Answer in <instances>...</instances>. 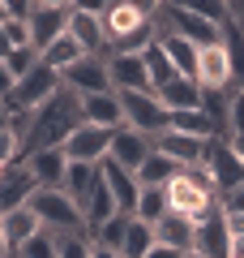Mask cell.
<instances>
[{"mask_svg":"<svg viewBox=\"0 0 244 258\" xmlns=\"http://www.w3.org/2000/svg\"><path fill=\"white\" fill-rule=\"evenodd\" d=\"M13 125H18V138H22V155H30V151H47V147H60L73 129L81 125V95L69 91V86L60 82V91L47 95L35 112H26V116L13 120Z\"/></svg>","mask_w":244,"mask_h":258,"instance_id":"6da1fadb","label":"cell"},{"mask_svg":"<svg viewBox=\"0 0 244 258\" xmlns=\"http://www.w3.org/2000/svg\"><path fill=\"white\" fill-rule=\"evenodd\" d=\"M167 207L189 215V220H206L210 211H218V189L206 164H189L167 181Z\"/></svg>","mask_w":244,"mask_h":258,"instance_id":"7a4b0ae2","label":"cell"},{"mask_svg":"<svg viewBox=\"0 0 244 258\" xmlns=\"http://www.w3.org/2000/svg\"><path fill=\"white\" fill-rule=\"evenodd\" d=\"M103 18V35H107V52H142L154 35H159V18H146L142 9L125 5V0H107Z\"/></svg>","mask_w":244,"mask_h":258,"instance_id":"3957f363","label":"cell"},{"mask_svg":"<svg viewBox=\"0 0 244 258\" xmlns=\"http://www.w3.org/2000/svg\"><path fill=\"white\" fill-rule=\"evenodd\" d=\"M60 91V74L56 69H47L43 60L30 69V74H22L18 82H13V91L5 95V108H9V120H22L26 112H35L39 103L47 99V95Z\"/></svg>","mask_w":244,"mask_h":258,"instance_id":"277c9868","label":"cell"},{"mask_svg":"<svg viewBox=\"0 0 244 258\" xmlns=\"http://www.w3.org/2000/svg\"><path fill=\"white\" fill-rule=\"evenodd\" d=\"M116 95H120V116H125V125L137 129V134H146L150 142L172 125V112L159 103L154 91H116Z\"/></svg>","mask_w":244,"mask_h":258,"instance_id":"5b68a950","label":"cell"},{"mask_svg":"<svg viewBox=\"0 0 244 258\" xmlns=\"http://www.w3.org/2000/svg\"><path fill=\"white\" fill-rule=\"evenodd\" d=\"M26 207L39 215V224H43L47 232H77V228H86V224H81L77 203H73L64 189H47V185H35V194L26 198Z\"/></svg>","mask_w":244,"mask_h":258,"instance_id":"8992f818","label":"cell"},{"mask_svg":"<svg viewBox=\"0 0 244 258\" xmlns=\"http://www.w3.org/2000/svg\"><path fill=\"white\" fill-rule=\"evenodd\" d=\"M159 30H172V35L189 39V43H197V47L223 39V26H214V22L197 18V13H189V9H180V5H172V0H163V9H159Z\"/></svg>","mask_w":244,"mask_h":258,"instance_id":"52a82bcc","label":"cell"},{"mask_svg":"<svg viewBox=\"0 0 244 258\" xmlns=\"http://www.w3.org/2000/svg\"><path fill=\"white\" fill-rule=\"evenodd\" d=\"M201 164H206V172L214 176V189H218V194L244 185V159L235 155V147H231L227 134H218V138L206 142V159H201Z\"/></svg>","mask_w":244,"mask_h":258,"instance_id":"ba28073f","label":"cell"},{"mask_svg":"<svg viewBox=\"0 0 244 258\" xmlns=\"http://www.w3.org/2000/svg\"><path fill=\"white\" fill-rule=\"evenodd\" d=\"M60 151H64V159H69V164H103V159H107V151H111V129L86 125V120H81L69 138L60 142Z\"/></svg>","mask_w":244,"mask_h":258,"instance_id":"9c48e42d","label":"cell"},{"mask_svg":"<svg viewBox=\"0 0 244 258\" xmlns=\"http://www.w3.org/2000/svg\"><path fill=\"white\" fill-rule=\"evenodd\" d=\"M193 249L201 258H231V228L223 211H210L206 220L193 224Z\"/></svg>","mask_w":244,"mask_h":258,"instance_id":"30bf717a","label":"cell"},{"mask_svg":"<svg viewBox=\"0 0 244 258\" xmlns=\"http://www.w3.org/2000/svg\"><path fill=\"white\" fill-rule=\"evenodd\" d=\"M60 82L77 95H99L111 91V78H107V56H81L77 64H69L60 74Z\"/></svg>","mask_w":244,"mask_h":258,"instance_id":"8fae6325","label":"cell"},{"mask_svg":"<svg viewBox=\"0 0 244 258\" xmlns=\"http://www.w3.org/2000/svg\"><path fill=\"white\" fill-rule=\"evenodd\" d=\"M193 82H197L201 91H231V64H227L223 39L197 47V74H193Z\"/></svg>","mask_w":244,"mask_h":258,"instance_id":"7c38bea8","label":"cell"},{"mask_svg":"<svg viewBox=\"0 0 244 258\" xmlns=\"http://www.w3.org/2000/svg\"><path fill=\"white\" fill-rule=\"evenodd\" d=\"M107 78H111V91H150L142 52H107Z\"/></svg>","mask_w":244,"mask_h":258,"instance_id":"4fadbf2b","label":"cell"},{"mask_svg":"<svg viewBox=\"0 0 244 258\" xmlns=\"http://www.w3.org/2000/svg\"><path fill=\"white\" fill-rule=\"evenodd\" d=\"M206 142L210 138H193V134H180V129H163L159 138H154V151H163L172 164L189 168V164H201L206 159Z\"/></svg>","mask_w":244,"mask_h":258,"instance_id":"5bb4252c","label":"cell"},{"mask_svg":"<svg viewBox=\"0 0 244 258\" xmlns=\"http://www.w3.org/2000/svg\"><path fill=\"white\" fill-rule=\"evenodd\" d=\"M150 147H154V142L146 138V134L120 125V129H111V151H107V159H111V164H120V168H129V172H137L142 159L150 155Z\"/></svg>","mask_w":244,"mask_h":258,"instance_id":"9a60e30c","label":"cell"},{"mask_svg":"<svg viewBox=\"0 0 244 258\" xmlns=\"http://www.w3.org/2000/svg\"><path fill=\"white\" fill-rule=\"evenodd\" d=\"M30 194H35V176H30V168L22 164V159L5 164V172H0V215L13 211V207H22Z\"/></svg>","mask_w":244,"mask_h":258,"instance_id":"2e32d148","label":"cell"},{"mask_svg":"<svg viewBox=\"0 0 244 258\" xmlns=\"http://www.w3.org/2000/svg\"><path fill=\"white\" fill-rule=\"evenodd\" d=\"M26 26H30V47H35V52H43L56 35H64V26H69V9L35 5V9H30V18H26Z\"/></svg>","mask_w":244,"mask_h":258,"instance_id":"e0dca14e","label":"cell"},{"mask_svg":"<svg viewBox=\"0 0 244 258\" xmlns=\"http://www.w3.org/2000/svg\"><path fill=\"white\" fill-rule=\"evenodd\" d=\"M64 30L81 43V52H86V56H107V35H103V18H99V13L69 9V26H64Z\"/></svg>","mask_w":244,"mask_h":258,"instance_id":"ac0fdd59","label":"cell"},{"mask_svg":"<svg viewBox=\"0 0 244 258\" xmlns=\"http://www.w3.org/2000/svg\"><path fill=\"white\" fill-rule=\"evenodd\" d=\"M22 164L30 168L35 185L60 189V181H64V168H69V159H64V151H60V147H47V151H30V155H22Z\"/></svg>","mask_w":244,"mask_h":258,"instance_id":"d6986e66","label":"cell"},{"mask_svg":"<svg viewBox=\"0 0 244 258\" xmlns=\"http://www.w3.org/2000/svg\"><path fill=\"white\" fill-rule=\"evenodd\" d=\"M81 120L86 125H103V129H120V95L116 91H99V95H81Z\"/></svg>","mask_w":244,"mask_h":258,"instance_id":"ffe728a7","label":"cell"},{"mask_svg":"<svg viewBox=\"0 0 244 258\" xmlns=\"http://www.w3.org/2000/svg\"><path fill=\"white\" fill-rule=\"evenodd\" d=\"M193 224L197 220H189V215H180V211H167L163 220H154L150 228H154V241H159V245H172V249H180V254H189L193 249Z\"/></svg>","mask_w":244,"mask_h":258,"instance_id":"44dd1931","label":"cell"},{"mask_svg":"<svg viewBox=\"0 0 244 258\" xmlns=\"http://www.w3.org/2000/svg\"><path fill=\"white\" fill-rule=\"evenodd\" d=\"M99 172H103V181H107V189H111V198H116V207L133 215V203H137V194H142L137 176L129 172V168L111 164V159H103V164H99Z\"/></svg>","mask_w":244,"mask_h":258,"instance_id":"7402d4cb","label":"cell"},{"mask_svg":"<svg viewBox=\"0 0 244 258\" xmlns=\"http://www.w3.org/2000/svg\"><path fill=\"white\" fill-rule=\"evenodd\" d=\"M111 211H120V207H116V198H111V189H107V181H103V172H94L90 194L81 198V224H86V232H90L94 224H103Z\"/></svg>","mask_w":244,"mask_h":258,"instance_id":"603a6c76","label":"cell"},{"mask_svg":"<svg viewBox=\"0 0 244 258\" xmlns=\"http://www.w3.org/2000/svg\"><path fill=\"white\" fill-rule=\"evenodd\" d=\"M39 228H43V224H39V215L30 211L26 203L0 215V237H5V245H9V249H18L22 241H30V237L39 232Z\"/></svg>","mask_w":244,"mask_h":258,"instance_id":"cb8c5ba5","label":"cell"},{"mask_svg":"<svg viewBox=\"0 0 244 258\" xmlns=\"http://www.w3.org/2000/svg\"><path fill=\"white\" fill-rule=\"evenodd\" d=\"M154 95H159V103H163L167 112H189V108H201V86L193 82V78H184V74H180V78H172V82H163Z\"/></svg>","mask_w":244,"mask_h":258,"instance_id":"d4e9b609","label":"cell"},{"mask_svg":"<svg viewBox=\"0 0 244 258\" xmlns=\"http://www.w3.org/2000/svg\"><path fill=\"white\" fill-rule=\"evenodd\" d=\"M154 39H159V47L167 52V60L176 64V74H184V78L197 74V43H189V39L172 35V30H159Z\"/></svg>","mask_w":244,"mask_h":258,"instance_id":"484cf974","label":"cell"},{"mask_svg":"<svg viewBox=\"0 0 244 258\" xmlns=\"http://www.w3.org/2000/svg\"><path fill=\"white\" fill-rule=\"evenodd\" d=\"M81 56H86V52H81V43L69 35V30H64V35H56L52 43L39 52V60H43L47 69H56V74H64L69 64H77V60H81Z\"/></svg>","mask_w":244,"mask_h":258,"instance_id":"4316f807","label":"cell"},{"mask_svg":"<svg viewBox=\"0 0 244 258\" xmlns=\"http://www.w3.org/2000/svg\"><path fill=\"white\" fill-rule=\"evenodd\" d=\"M167 129H180V134H193V138H218L223 129L218 120L210 116L206 108H189V112H172V125Z\"/></svg>","mask_w":244,"mask_h":258,"instance_id":"83f0119b","label":"cell"},{"mask_svg":"<svg viewBox=\"0 0 244 258\" xmlns=\"http://www.w3.org/2000/svg\"><path fill=\"white\" fill-rule=\"evenodd\" d=\"M167 211H172V207H167V185H142V194H137V203H133L137 220L154 224V220H163Z\"/></svg>","mask_w":244,"mask_h":258,"instance_id":"f1b7e54d","label":"cell"},{"mask_svg":"<svg viewBox=\"0 0 244 258\" xmlns=\"http://www.w3.org/2000/svg\"><path fill=\"white\" fill-rule=\"evenodd\" d=\"M176 172H180V164H172L163 151H154V147H150V155L142 159V168H137L133 176H137V185H167Z\"/></svg>","mask_w":244,"mask_h":258,"instance_id":"f546056e","label":"cell"},{"mask_svg":"<svg viewBox=\"0 0 244 258\" xmlns=\"http://www.w3.org/2000/svg\"><path fill=\"white\" fill-rule=\"evenodd\" d=\"M142 60H146V74H150V91H159L163 82L180 78V74H176V64L167 60V52L159 47V39H150V43L142 47Z\"/></svg>","mask_w":244,"mask_h":258,"instance_id":"4dcf8cb0","label":"cell"},{"mask_svg":"<svg viewBox=\"0 0 244 258\" xmlns=\"http://www.w3.org/2000/svg\"><path fill=\"white\" fill-rule=\"evenodd\" d=\"M129 224H133V215H129V211H111L103 224H94V228H90V241H94V245H107V249H116V254H120V241H125Z\"/></svg>","mask_w":244,"mask_h":258,"instance_id":"1f68e13d","label":"cell"},{"mask_svg":"<svg viewBox=\"0 0 244 258\" xmlns=\"http://www.w3.org/2000/svg\"><path fill=\"white\" fill-rule=\"evenodd\" d=\"M223 52H227V64H231V86L244 91V30L235 22L223 26Z\"/></svg>","mask_w":244,"mask_h":258,"instance_id":"d6a6232c","label":"cell"},{"mask_svg":"<svg viewBox=\"0 0 244 258\" xmlns=\"http://www.w3.org/2000/svg\"><path fill=\"white\" fill-rule=\"evenodd\" d=\"M94 172H99V164H69V168H64V181H60V189L69 194L73 203H77V211H81V198L90 194Z\"/></svg>","mask_w":244,"mask_h":258,"instance_id":"836d02e7","label":"cell"},{"mask_svg":"<svg viewBox=\"0 0 244 258\" xmlns=\"http://www.w3.org/2000/svg\"><path fill=\"white\" fill-rule=\"evenodd\" d=\"M150 245H154V228H150V224H142V220L133 215L125 241H120V258H146V254H150Z\"/></svg>","mask_w":244,"mask_h":258,"instance_id":"e575fe53","label":"cell"},{"mask_svg":"<svg viewBox=\"0 0 244 258\" xmlns=\"http://www.w3.org/2000/svg\"><path fill=\"white\" fill-rule=\"evenodd\" d=\"M172 5H180V9H189V13H197V18L214 22V26H227V22H231L227 0H172Z\"/></svg>","mask_w":244,"mask_h":258,"instance_id":"d590c367","label":"cell"},{"mask_svg":"<svg viewBox=\"0 0 244 258\" xmlns=\"http://www.w3.org/2000/svg\"><path fill=\"white\" fill-rule=\"evenodd\" d=\"M56 258H90V232H56Z\"/></svg>","mask_w":244,"mask_h":258,"instance_id":"8d00e7d4","label":"cell"},{"mask_svg":"<svg viewBox=\"0 0 244 258\" xmlns=\"http://www.w3.org/2000/svg\"><path fill=\"white\" fill-rule=\"evenodd\" d=\"M13 258H56V232L39 228L30 241H22V245L13 249Z\"/></svg>","mask_w":244,"mask_h":258,"instance_id":"74e56055","label":"cell"},{"mask_svg":"<svg viewBox=\"0 0 244 258\" xmlns=\"http://www.w3.org/2000/svg\"><path fill=\"white\" fill-rule=\"evenodd\" d=\"M223 134H227V138L244 134V91H240V86H231V95H227V112H223Z\"/></svg>","mask_w":244,"mask_h":258,"instance_id":"f35d334b","label":"cell"},{"mask_svg":"<svg viewBox=\"0 0 244 258\" xmlns=\"http://www.w3.org/2000/svg\"><path fill=\"white\" fill-rule=\"evenodd\" d=\"M5 64H9V74H13V82H18V78L22 74H30V69H35V64H39V52H35V47H9V56H5Z\"/></svg>","mask_w":244,"mask_h":258,"instance_id":"ab89813d","label":"cell"},{"mask_svg":"<svg viewBox=\"0 0 244 258\" xmlns=\"http://www.w3.org/2000/svg\"><path fill=\"white\" fill-rule=\"evenodd\" d=\"M22 159V138H18V125H0V164H13Z\"/></svg>","mask_w":244,"mask_h":258,"instance_id":"60d3db41","label":"cell"},{"mask_svg":"<svg viewBox=\"0 0 244 258\" xmlns=\"http://www.w3.org/2000/svg\"><path fill=\"white\" fill-rule=\"evenodd\" d=\"M0 26H5L9 47H26V43H30V26H26V18H5Z\"/></svg>","mask_w":244,"mask_h":258,"instance_id":"b9f144b4","label":"cell"},{"mask_svg":"<svg viewBox=\"0 0 244 258\" xmlns=\"http://www.w3.org/2000/svg\"><path fill=\"white\" fill-rule=\"evenodd\" d=\"M218 211H223V215H244V185L218 194Z\"/></svg>","mask_w":244,"mask_h":258,"instance_id":"7bdbcfd3","label":"cell"},{"mask_svg":"<svg viewBox=\"0 0 244 258\" xmlns=\"http://www.w3.org/2000/svg\"><path fill=\"white\" fill-rule=\"evenodd\" d=\"M0 5L9 18H30V9H35V0H0Z\"/></svg>","mask_w":244,"mask_h":258,"instance_id":"ee69618b","label":"cell"},{"mask_svg":"<svg viewBox=\"0 0 244 258\" xmlns=\"http://www.w3.org/2000/svg\"><path fill=\"white\" fill-rule=\"evenodd\" d=\"M69 9H77V13H103V9H107V0H73Z\"/></svg>","mask_w":244,"mask_h":258,"instance_id":"f6af8a7d","label":"cell"},{"mask_svg":"<svg viewBox=\"0 0 244 258\" xmlns=\"http://www.w3.org/2000/svg\"><path fill=\"white\" fill-rule=\"evenodd\" d=\"M125 5H133V9H142L146 18H159V9H163V0H125Z\"/></svg>","mask_w":244,"mask_h":258,"instance_id":"bcb514c9","label":"cell"},{"mask_svg":"<svg viewBox=\"0 0 244 258\" xmlns=\"http://www.w3.org/2000/svg\"><path fill=\"white\" fill-rule=\"evenodd\" d=\"M146 258H180V249H172V245H159V241H154Z\"/></svg>","mask_w":244,"mask_h":258,"instance_id":"7dc6e473","label":"cell"},{"mask_svg":"<svg viewBox=\"0 0 244 258\" xmlns=\"http://www.w3.org/2000/svg\"><path fill=\"white\" fill-rule=\"evenodd\" d=\"M9 91H13V74H9V64L0 60V99H5Z\"/></svg>","mask_w":244,"mask_h":258,"instance_id":"c3c4849f","label":"cell"},{"mask_svg":"<svg viewBox=\"0 0 244 258\" xmlns=\"http://www.w3.org/2000/svg\"><path fill=\"white\" fill-rule=\"evenodd\" d=\"M227 228H231V237H244V215H227Z\"/></svg>","mask_w":244,"mask_h":258,"instance_id":"681fc988","label":"cell"},{"mask_svg":"<svg viewBox=\"0 0 244 258\" xmlns=\"http://www.w3.org/2000/svg\"><path fill=\"white\" fill-rule=\"evenodd\" d=\"M90 258H120V254H116V249H107V245H94V241H90Z\"/></svg>","mask_w":244,"mask_h":258,"instance_id":"f907efd6","label":"cell"},{"mask_svg":"<svg viewBox=\"0 0 244 258\" xmlns=\"http://www.w3.org/2000/svg\"><path fill=\"white\" fill-rule=\"evenodd\" d=\"M231 258H244V237H231Z\"/></svg>","mask_w":244,"mask_h":258,"instance_id":"816d5d0a","label":"cell"},{"mask_svg":"<svg viewBox=\"0 0 244 258\" xmlns=\"http://www.w3.org/2000/svg\"><path fill=\"white\" fill-rule=\"evenodd\" d=\"M35 5H52V9H69L73 0H35Z\"/></svg>","mask_w":244,"mask_h":258,"instance_id":"f5cc1de1","label":"cell"},{"mask_svg":"<svg viewBox=\"0 0 244 258\" xmlns=\"http://www.w3.org/2000/svg\"><path fill=\"white\" fill-rule=\"evenodd\" d=\"M231 147H235V155L244 159V134H235V138H231Z\"/></svg>","mask_w":244,"mask_h":258,"instance_id":"db71d44e","label":"cell"},{"mask_svg":"<svg viewBox=\"0 0 244 258\" xmlns=\"http://www.w3.org/2000/svg\"><path fill=\"white\" fill-rule=\"evenodd\" d=\"M9 56V39H5V26H0V60Z\"/></svg>","mask_w":244,"mask_h":258,"instance_id":"11a10c76","label":"cell"},{"mask_svg":"<svg viewBox=\"0 0 244 258\" xmlns=\"http://www.w3.org/2000/svg\"><path fill=\"white\" fill-rule=\"evenodd\" d=\"M0 258H13V249L5 245V237H0Z\"/></svg>","mask_w":244,"mask_h":258,"instance_id":"9f6ffc18","label":"cell"},{"mask_svg":"<svg viewBox=\"0 0 244 258\" xmlns=\"http://www.w3.org/2000/svg\"><path fill=\"white\" fill-rule=\"evenodd\" d=\"M180 258H201V254H197V249H189V254H180Z\"/></svg>","mask_w":244,"mask_h":258,"instance_id":"6f0895ef","label":"cell"},{"mask_svg":"<svg viewBox=\"0 0 244 258\" xmlns=\"http://www.w3.org/2000/svg\"><path fill=\"white\" fill-rule=\"evenodd\" d=\"M5 18H9V13H5V5H0V22H5Z\"/></svg>","mask_w":244,"mask_h":258,"instance_id":"680465c9","label":"cell"},{"mask_svg":"<svg viewBox=\"0 0 244 258\" xmlns=\"http://www.w3.org/2000/svg\"><path fill=\"white\" fill-rule=\"evenodd\" d=\"M0 172H5V164H0Z\"/></svg>","mask_w":244,"mask_h":258,"instance_id":"91938a15","label":"cell"}]
</instances>
